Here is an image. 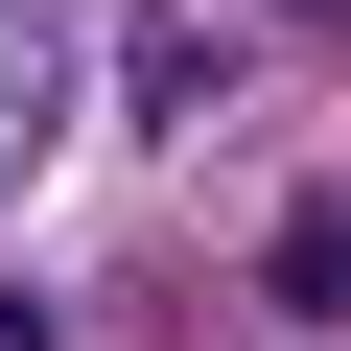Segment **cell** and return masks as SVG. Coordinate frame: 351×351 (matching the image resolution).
Masks as SVG:
<instances>
[{"instance_id":"6da1fadb","label":"cell","mask_w":351,"mask_h":351,"mask_svg":"<svg viewBox=\"0 0 351 351\" xmlns=\"http://www.w3.org/2000/svg\"><path fill=\"white\" fill-rule=\"evenodd\" d=\"M258 304H304V328H351V211H304V234L258 258Z\"/></svg>"},{"instance_id":"7a4b0ae2","label":"cell","mask_w":351,"mask_h":351,"mask_svg":"<svg viewBox=\"0 0 351 351\" xmlns=\"http://www.w3.org/2000/svg\"><path fill=\"white\" fill-rule=\"evenodd\" d=\"M0 351H71V328H47V304H24V281H0Z\"/></svg>"},{"instance_id":"3957f363","label":"cell","mask_w":351,"mask_h":351,"mask_svg":"<svg viewBox=\"0 0 351 351\" xmlns=\"http://www.w3.org/2000/svg\"><path fill=\"white\" fill-rule=\"evenodd\" d=\"M304 24H328V0H304Z\"/></svg>"}]
</instances>
